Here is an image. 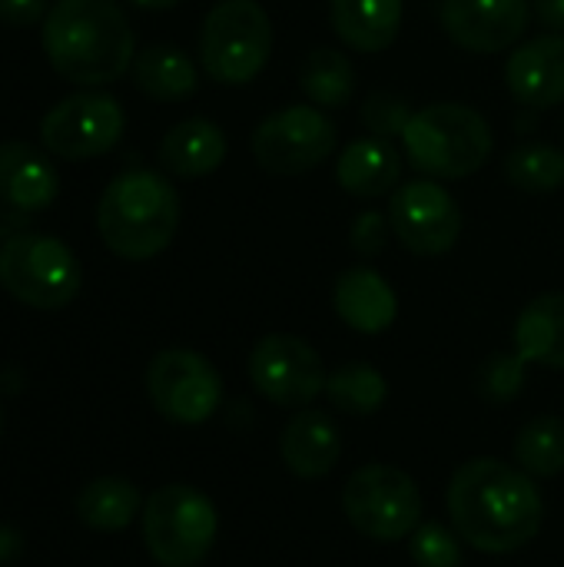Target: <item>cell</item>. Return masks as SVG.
Instances as JSON below:
<instances>
[{
	"instance_id": "23",
	"label": "cell",
	"mask_w": 564,
	"mask_h": 567,
	"mask_svg": "<svg viewBox=\"0 0 564 567\" xmlns=\"http://www.w3.org/2000/svg\"><path fill=\"white\" fill-rule=\"evenodd\" d=\"M133 83L150 100L176 103V100H186L199 80H196V63L180 47L156 43V47H146L143 53H136Z\"/></svg>"
},
{
	"instance_id": "14",
	"label": "cell",
	"mask_w": 564,
	"mask_h": 567,
	"mask_svg": "<svg viewBox=\"0 0 564 567\" xmlns=\"http://www.w3.org/2000/svg\"><path fill=\"white\" fill-rule=\"evenodd\" d=\"M445 33L469 53L509 50L532 20L529 0H442Z\"/></svg>"
},
{
	"instance_id": "4",
	"label": "cell",
	"mask_w": 564,
	"mask_h": 567,
	"mask_svg": "<svg viewBox=\"0 0 564 567\" xmlns=\"http://www.w3.org/2000/svg\"><path fill=\"white\" fill-rule=\"evenodd\" d=\"M402 143L412 166L435 179H465L479 173L495 150L489 120L465 103H432L412 113Z\"/></svg>"
},
{
	"instance_id": "32",
	"label": "cell",
	"mask_w": 564,
	"mask_h": 567,
	"mask_svg": "<svg viewBox=\"0 0 564 567\" xmlns=\"http://www.w3.org/2000/svg\"><path fill=\"white\" fill-rule=\"evenodd\" d=\"M392 233V223L389 216L382 213H359L352 219V229H349V239H352V249L359 256H376L386 249V239Z\"/></svg>"
},
{
	"instance_id": "30",
	"label": "cell",
	"mask_w": 564,
	"mask_h": 567,
	"mask_svg": "<svg viewBox=\"0 0 564 567\" xmlns=\"http://www.w3.org/2000/svg\"><path fill=\"white\" fill-rule=\"evenodd\" d=\"M409 551H412V561L419 567H462L459 538L435 522H422L409 535Z\"/></svg>"
},
{
	"instance_id": "25",
	"label": "cell",
	"mask_w": 564,
	"mask_h": 567,
	"mask_svg": "<svg viewBox=\"0 0 564 567\" xmlns=\"http://www.w3.org/2000/svg\"><path fill=\"white\" fill-rule=\"evenodd\" d=\"M299 86L312 100V106L339 110L349 103L356 90V70L349 56L336 47H316L299 63Z\"/></svg>"
},
{
	"instance_id": "15",
	"label": "cell",
	"mask_w": 564,
	"mask_h": 567,
	"mask_svg": "<svg viewBox=\"0 0 564 567\" xmlns=\"http://www.w3.org/2000/svg\"><path fill=\"white\" fill-rule=\"evenodd\" d=\"M505 83L525 106L548 110L564 100V33H542L509 56Z\"/></svg>"
},
{
	"instance_id": "2",
	"label": "cell",
	"mask_w": 564,
	"mask_h": 567,
	"mask_svg": "<svg viewBox=\"0 0 564 567\" xmlns=\"http://www.w3.org/2000/svg\"><path fill=\"white\" fill-rule=\"evenodd\" d=\"M43 53L63 80L106 86L130 70L136 40L113 0H57L43 17Z\"/></svg>"
},
{
	"instance_id": "3",
	"label": "cell",
	"mask_w": 564,
	"mask_h": 567,
	"mask_svg": "<svg viewBox=\"0 0 564 567\" xmlns=\"http://www.w3.org/2000/svg\"><path fill=\"white\" fill-rule=\"evenodd\" d=\"M180 226V196L166 176L153 169H126L113 176L96 206V229L120 259L143 262L160 256Z\"/></svg>"
},
{
	"instance_id": "27",
	"label": "cell",
	"mask_w": 564,
	"mask_h": 567,
	"mask_svg": "<svg viewBox=\"0 0 564 567\" xmlns=\"http://www.w3.org/2000/svg\"><path fill=\"white\" fill-rule=\"evenodd\" d=\"M326 395L339 412L362 419V415H376L382 409L389 385L379 369H372L366 362H349L326 379Z\"/></svg>"
},
{
	"instance_id": "31",
	"label": "cell",
	"mask_w": 564,
	"mask_h": 567,
	"mask_svg": "<svg viewBox=\"0 0 564 567\" xmlns=\"http://www.w3.org/2000/svg\"><path fill=\"white\" fill-rule=\"evenodd\" d=\"M412 120V110L402 96L382 90V93H372L362 106V123L372 136L379 140H392V136H402L406 126Z\"/></svg>"
},
{
	"instance_id": "13",
	"label": "cell",
	"mask_w": 564,
	"mask_h": 567,
	"mask_svg": "<svg viewBox=\"0 0 564 567\" xmlns=\"http://www.w3.org/2000/svg\"><path fill=\"white\" fill-rule=\"evenodd\" d=\"M389 223L396 239L416 256H442L459 243L462 233L455 196L432 179H412L399 186L389 203Z\"/></svg>"
},
{
	"instance_id": "16",
	"label": "cell",
	"mask_w": 564,
	"mask_h": 567,
	"mask_svg": "<svg viewBox=\"0 0 564 567\" xmlns=\"http://www.w3.org/2000/svg\"><path fill=\"white\" fill-rule=\"evenodd\" d=\"M60 176L53 163L23 140L0 143V203L13 213H37L57 199Z\"/></svg>"
},
{
	"instance_id": "28",
	"label": "cell",
	"mask_w": 564,
	"mask_h": 567,
	"mask_svg": "<svg viewBox=\"0 0 564 567\" xmlns=\"http://www.w3.org/2000/svg\"><path fill=\"white\" fill-rule=\"evenodd\" d=\"M505 176L522 193H555L564 186V153L548 143H525L509 153Z\"/></svg>"
},
{
	"instance_id": "29",
	"label": "cell",
	"mask_w": 564,
	"mask_h": 567,
	"mask_svg": "<svg viewBox=\"0 0 564 567\" xmlns=\"http://www.w3.org/2000/svg\"><path fill=\"white\" fill-rule=\"evenodd\" d=\"M525 359L519 352H495L479 369V395L492 405H505L519 399L525 385Z\"/></svg>"
},
{
	"instance_id": "9",
	"label": "cell",
	"mask_w": 564,
	"mask_h": 567,
	"mask_svg": "<svg viewBox=\"0 0 564 567\" xmlns=\"http://www.w3.org/2000/svg\"><path fill=\"white\" fill-rule=\"evenodd\" d=\"M336 150V123L319 106H286L253 130V156L273 176H302Z\"/></svg>"
},
{
	"instance_id": "7",
	"label": "cell",
	"mask_w": 564,
	"mask_h": 567,
	"mask_svg": "<svg viewBox=\"0 0 564 567\" xmlns=\"http://www.w3.org/2000/svg\"><path fill=\"white\" fill-rule=\"evenodd\" d=\"M216 508L189 485H166L143 505V542L163 567H196L216 542Z\"/></svg>"
},
{
	"instance_id": "1",
	"label": "cell",
	"mask_w": 564,
	"mask_h": 567,
	"mask_svg": "<svg viewBox=\"0 0 564 567\" xmlns=\"http://www.w3.org/2000/svg\"><path fill=\"white\" fill-rule=\"evenodd\" d=\"M449 518L475 551L509 555L539 535L542 495L529 472L499 458H472L449 482Z\"/></svg>"
},
{
	"instance_id": "19",
	"label": "cell",
	"mask_w": 564,
	"mask_h": 567,
	"mask_svg": "<svg viewBox=\"0 0 564 567\" xmlns=\"http://www.w3.org/2000/svg\"><path fill=\"white\" fill-rule=\"evenodd\" d=\"M336 176H339L346 193H352L359 199H379V196H389L399 189L402 159L389 140L362 136L342 150Z\"/></svg>"
},
{
	"instance_id": "21",
	"label": "cell",
	"mask_w": 564,
	"mask_h": 567,
	"mask_svg": "<svg viewBox=\"0 0 564 567\" xmlns=\"http://www.w3.org/2000/svg\"><path fill=\"white\" fill-rule=\"evenodd\" d=\"M223 159H226V136L213 120H203V116H189V120L170 126L166 136L160 140L163 169L173 176H183V179L206 176V173L219 169Z\"/></svg>"
},
{
	"instance_id": "10",
	"label": "cell",
	"mask_w": 564,
	"mask_h": 567,
	"mask_svg": "<svg viewBox=\"0 0 564 567\" xmlns=\"http://www.w3.org/2000/svg\"><path fill=\"white\" fill-rule=\"evenodd\" d=\"M123 126V106L110 93L86 90L47 110V116L40 120V140L53 156L83 163L110 153L120 143Z\"/></svg>"
},
{
	"instance_id": "20",
	"label": "cell",
	"mask_w": 564,
	"mask_h": 567,
	"mask_svg": "<svg viewBox=\"0 0 564 567\" xmlns=\"http://www.w3.org/2000/svg\"><path fill=\"white\" fill-rule=\"evenodd\" d=\"M332 30L359 53H382L402 30V0H329Z\"/></svg>"
},
{
	"instance_id": "34",
	"label": "cell",
	"mask_w": 564,
	"mask_h": 567,
	"mask_svg": "<svg viewBox=\"0 0 564 567\" xmlns=\"http://www.w3.org/2000/svg\"><path fill=\"white\" fill-rule=\"evenodd\" d=\"M535 13L552 33H564V0H535Z\"/></svg>"
},
{
	"instance_id": "33",
	"label": "cell",
	"mask_w": 564,
	"mask_h": 567,
	"mask_svg": "<svg viewBox=\"0 0 564 567\" xmlns=\"http://www.w3.org/2000/svg\"><path fill=\"white\" fill-rule=\"evenodd\" d=\"M47 0H0V23L3 27H33L47 17Z\"/></svg>"
},
{
	"instance_id": "35",
	"label": "cell",
	"mask_w": 564,
	"mask_h": 567,
	"mask_svg": "<svg viewBox=\"0 0 564 567\" xmlns=\"http://www.w3.org/2000/svg\"><path fill=\"white\" fill-rule=\"evenodd\" d=\"M136 7H146V10H170V7H176L180 0H133Z\"/></svg>"
},
{
	"instance_id": "5",
	"label": "cell",
	"mask_w": 564,
	"mask_h": 567,
	"mask_svg": "<svg viewBox=\"0 0 564 567\" xmlns=\"http://www.w3.org/2000/svg\"><path fill=\"white\" fill-rule=\"evenodd\" d=\"M273 56V20L256 0H219L199 30L203 70L223 86L253 83Z\"/></svg>"
},
{
	"instance_id": "18",
	"label": "cell",
	"mask_w": 564,
	"mask_h": 567,
	"mask_svg": "<svg viewBox=\"0 0 564 567\" xmlns=\"http://www.w3.org/2000/svg\"><path fill=\"white\" fill-rule=\"evenodd\" d=\"M332 299H336L339 319L366 336L386 332L399 316V299H396L392 286L376 269H366V266L342 272Z\"/></svg>"
},
{
	"instance_id": "8",
	"label": "cell",
	"mask_w": 564,
	"mask_h": 567,
	"mask_svg": "<svg viewBox=\"0 0 564 567\" xmlns=\"http://www.w3.org/2000/svg\"><path fill=\"white\" fill-rule=\"evenodd\" d=\"M342 512L359 535L392 545L422 525V495L402 468L362 465L342 488Z\"/></svg>"
},
{
	"instance_id": "6",
	"label": "cell",
	"mask_w": 564,
	"mask_h": 567,
	"mask_svg": "<svg viewBox=\"0 0 564 567\" xmlns=\"http://www.w3.org/2000/svg\"><path fill=\"white\" fill-rule=\"evenodd\" d=\"M0 286L30 309H63L83 286L73 249L47 233H13L0 246Z\"/></svg>"
},
{
	"instance_id": "11",
	"label": "cell",
	"mask_w": 564,
	"mask_h": 567,
	"mask_svg": "<svg viewBox=\"0 0 564 567\" xmlns=\"http://www.w3.org/2000/svg\"><path fill=\"white\" fill-rule=\"evenodd\" d=\"M146 392L163 419L199 425L219 409L223 382L206 355L193 349H163L146 369Z\"/></svg>"
},
{
	"instance_id": "26",
	"label": "cell",
	"mask_w": 564,
	"mask_h": 567,
	"mask_svg": "<svg viewBox=\"0 0 564 567\" xmlns=\"http://www.w3.org/2000/svg\"><path fill=\"white\" fill-rule=\"evenodd\" d=\"M515 462L532 478H555L564 472V422L558 415L532 419L515 439Z\"/></svg>"
},
{
	"instance_id": "17",
	"label": "cell",
	"mask_w": 564,
	"mask_h": 567,
	"mask_svg": "<svg viewBox=\"0 0 564 567\" xmlns=\"http://www.w3.org/2000/svg\"><path fill=\"white\" fill-rule=\"evenodd\" d=\"M279 452L296 478H322L336 468L342 455V435L326 412L302 409L283 429Z\"/></svg>"
},
{
	"instance_id": "24",
	"label": "cell",
	"mask_w": 564,
	"mask_h": 567,
	"mask_svg": "<svg viewBox=\"0 0 564 567\" xmlns=\"http://www.w3.org/2000/svg\"><path fill=\"white\" fill-rule=\"evenodd\" d=\"M140 512V492L133 482L126 478H96L90 485H83V492L76 495V518L90 528V532H123Z\"/></svg>"
},
{
	"instance_id": "36",
	"label": "cell",
	"mask_w": 564,
	"mask_h": 567,
	"mask_svg": "<svg viewBox=\"0 0 564 567\" xmlns=\"http://www.w3.org/2000/svg\"><path fill=\"white\" fill-rule=\"evenodd\" d=\"M0 429H3V412H0Z\"/></svg>"
},
{
	"instance_id": "12",
	"label": "cell",
	"mask_w": 564,
	"mask_h": 567,
	"mask_svg": "<svg viewBox=\"0 0 564 567\" xmlns=\"http://www.w3.org/2000/svg\"><path fill=\"white\" fill-rule=\"evenodd\" d=\"M249 379L263 399L279 409H306L326 392V369L319 352L299 336H263L249 352Z\"/></svg>"
},
{
	"instance_id": "22",
	"label": "cell",
	"mask_w": 564,
	"mask_h": 567,
	"mask_svg": "<svg viewBox=\"0 0 564 567\" xmlns=\"http://www.w3.org/2000/svg\"><path fill=\"white\" fill-rule=\"evenodd\" d=\"M515 352L525 362L564 369V292L532 299L515 322Z\"/></svg>"
}]
</instances>
